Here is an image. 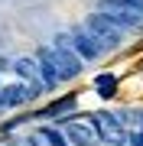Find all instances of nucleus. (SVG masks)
Segmentation results:
<instances>
[{
  "instance_id": "obj_1",
  "label": "nucleus",
  "mask_w": 143,
  "mask_h": 146,
  "mask_svg": "<svg viewBox=\"0 0 143 146\" xmlns=\"http://www.w3.org/2000/svg\"><path fill=\"white\" fill-rule=\"evenodd\" d=\"M85 29L101 42V49H104V52H111V49H120V42H124V23H117L114 16H107L104 10L91 13L88 20H85Z\"/></svg>"
},
{
  "instance_id": "obj_2",
  "label": "nucleus",
  "mask_w": 143,
  "mask_h": 146,
  "mask_svg": "<svg viewBox=\"0 0 143 146\" xmlns=\"http://www.w3.org/2000/svg\"><path fill=\"white\" fill-rule=\"evenodd\" d=\"M43 52L52 58V65H55V72H59V78H62V81L78 78L81 62H85V58H81V55L72 49V42H55L52 49H43Z\"/></svg>"
},
{
  "instance_id": "obj_3",
  "label": "nucleus",
  "mask_w": 143,
  "mask_h": 146,
  "mask_svg": "<svg viewBox=\"0 0 143 146\" xmlns=\"http://www.w3.org/2000/svg\"><path fill=\"white\" fill-rule=\"evenodd\" d=\"M101 10L124 26H143V3L140 0H101Z\"/></svg>"
},
{
  "instance_id": "obj_4",
  "label": "nucleus",
  "mask_w": 143,
  "mask_h": 146,
  "mask_svg": "<svg viewBox=\"0 0 143 146\" xmlns=\"http://www.w3.org/2000/svg\"><path fill=\"white\" fill-rule=\"evenodd\" d=\"M91 123H94V130H98V136H101V140H104V143H120L124 140V120H120V114H98L94 120H91Z\"/></svg>"
},
{
  "instance_id": "obj_5",
  "label": "nucleus",
  "mask_w": 143,
  "mask_h": 146,
  "mask_svg": "<svg viewBox=\"0 0 143 146\" xmlns=\"http://www.w3.org/2000/svg\"><path fill=\"white\" fill-rule=\"evenodd\" d=\"M65 136L75 143V146H94L101 136L94 130V123H81V120H72L69 127H65Z\"/></svg>"
},
{
  "instance_id": "obj_6",
  "label": "nucleus",
  "mask_w": 143,
  "mask_h": 146,
  "mask_svg": "<svg viewBox=\"0 0 143 146\" xmlns=\"http://www.w3.org/2000/svg\"><path fill=\"white\" fill-rule=\"evenodd\" d=\"M72 49H75L81 58H85V62H94V58L104 52V49H101V42L91 36L88 29H85V33H75V36H72Z\"/></svg>"
},
{
  "instance_id": "obj_7",
  "label": "nucleus",
  "mask_w": 143,
  "mask_h": 146,
  "mask_svg": "<svg viewBox=\"0 0 143 146\" xmlns=\"http://www.w3.org/2000/svg\"><path fill=\"white\" fill-rule=\"evenodd\" d=\"M13 68L23 75V78H33V81L39 84V72H43V68H39V58H16ZM39 88H46V84H39Z\"/></svg>"
},
{
  "instance_id": "obj_8",
  "label": "nucleus",
  "mask_w": 143,
  "mask_h": 146,
  "mask_svg": "<svg viewBox=\"0 0 143 146\" xmlns=\"http://www.w3.org/2000/svg\"><path fill=\"white\" fill-rule=\"evenodd\" d=\"M39 68H43V84H46V88H55V84L62 81L59 72H55V65H52V58H49L46 52H39Z\"/></svg>"
},
{
  "instance_id": "obj_9",
  "label": "nucleus",
  "mask_w": 143,
  "mask_h": 146,
  "mask_svg": "<svg viewBox=\"0 0 143 146\" xmlns=\"http://www.w3.org/2000/svg\"><path fill=\"white\" fill-rule=\"evenodd\" d=\"M94 88H98L101 98H111V94L117 91V78H114V75H98V78H94Z\"/></svg>"
},
{
  "instance_id": "obj_10",
  "label": "nucleus",
  "mask_w": 143,
  "mask_h": 146,
  "mask_svg": "<svg viewBox=\"0 0 143 146\" xmlns=\"http://www.w3.org/2000/svg\"><path fill=\"white\" fill-rule=\"evenodd\" d=\"M72 107H75V98H62L59 104L46 107V110H43V117H55V114H62V110H72Z\"/></svg>"
},
{
  "instance_id": "obj_11",
  "label": "nucleus",
  "mask_w": 143,
  "mask_h": 146,
  "mask_svg": "<svg viewBox=\"0 0 143 146\" xmlns=\"http://www.w3.org/2000/svg\"><path fill=\"white\" fill-rule=\"evenodd\" d=\"M46 136H49V146H69V143H65L69 136H62L59 130H46Z\"/></svg>"
},
{
  "instance_id": "obj_12",
  "label": "nucleus",
  "mask_w": 143,
  "mask_h": 146,
  "mask_svg": "<svg viewBox=\"0 0 143 146\" xmlns=\"http://www.w3.org/2000/svg\"><path fill=\"white\" fill-rule=\"evenodd\" d=\"M130 146H143V127H140V130H133V133H130Z\"/></svg>"
},
{
  "instance_id": "obj_13",
  "label": "nucleus",
  "mask_w": 143,
  "mask_h": 146,
  "mask_svg": "<svg viewBox=\"0 0 143 146\" xmlns=\"http://www.w3.org/2000/svg\"><path fill=\"white\" fill-rule=\"evenodd\" d=\"M114 146H130V143H127V140H120V143H114Z\"/></svg>"
},
{
  "instance_id": "obj_14",
  "label": "nucleus",
  "mask_w": 143,
  "mask_h": 146,
  "mask_svg": "<svg viewBox=\"0 0 143 146\" xmlns=\"http://www.w3.org/2000/svg\"><path fill=\"white\" fill-rule=\"evenodd\" d=\"M140 3H143V0H140Z\"/></svg>"
}]
</instances>
